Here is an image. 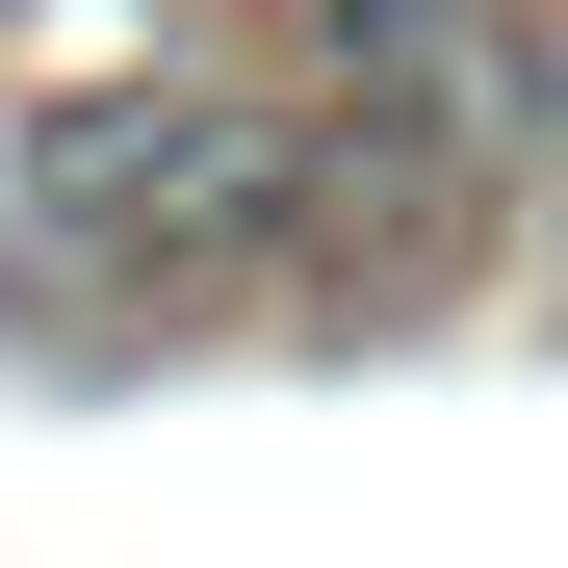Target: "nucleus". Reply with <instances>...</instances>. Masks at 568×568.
I'll return each mask as SVG.
<instances>
[{"instance_id":"obj_2","label":"nucleus","mask_w":568,"mask_h":568,"mask_svg":"<svg viewBox=\"0 0 568 568\" xmlns=\"http://www.w3.org/2000/svg\"><path fill=\"white\" fill-rule=\"evenodd\" d=\"M517 130H542V155H568V27H542V52H517Z\"/></svg>"},{"instance_id":"obj_1","label":"nucleus","mask_w":568,"mask_h":568,"mask_svg":"<svg viewBox=\"0 0 568 568\" xmlns=\"http://www.w3.org/2000/svg\"><path fill=\"white\" fill-rule=\"evenodd\" d=\"M27 207L78 258H130V284H207V258H311V130H258V104H78L27 155Z\"/></svg>"}]
</instances>
